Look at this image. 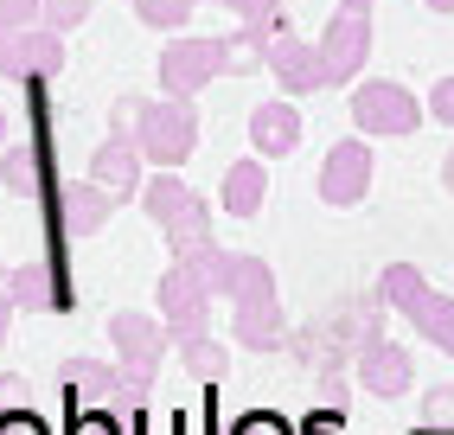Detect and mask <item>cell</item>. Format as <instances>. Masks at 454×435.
Here are the masks:
<instances>
[{
	"label": "cell",
	"instance_id": "cell-2",
	"mask_svg": "<svg viewBox=\"0 0 454 435\" xmlns=\"http://www.w3.org/2000/svg\"><path fill=\"white\" fill-rule=\"evenodd\" d=\"M262 45H269V33H256V26H237L224 39H173L154 58L160 97H186L192 103L218 71H262Z\"/></svg>",
	"mask_w": 454,
	"mask_h": 435
},
{
	"label": "cell",
	"instance_id": "cell-4",
	"mask_svg": "<svg viewBox=\"0 0 454 435\" xmlns=\"http://www.w3.org/2000/svg\"><path fill=\"white\" fill-rule=\"evenodd\" d=\"M205 250H211V243H199V250H173V269L160 275V320H167V333H173V346L205 339L211 301H218L211 269H205Z\"/></svg>",
	"mask_w": 454,
	"mask_h": 435
},
{
	"label": "cell",
	"instance_id": "cell-36",
	"mask_svg": "<svg viewBox=\"0 0 454 435\" xmlns=\"http://www.w3.org/2000/svg\"><path fill=\"white\" fill-rule=\"evenodd\" d=\"M141 435H160V429H154V423H141Z\"/></svg>",
	"mask_w": 454,
	"mask_h": 435
},
{
	"label": "cell",
	"instance_id": "cell-14",
	"mask_svg": "<svg viewBox=\"0 0 454 435\" xmlns=\"http://www.w3.org/2000/svg\"><path fill=\"white\" fill-rule=\"evenodd\" d=\"M262 71H276V83L288 90V97H314V90H326L320 45L294 39V33H282V39H269V45H262Z\"/></svg>",
	"mask_w": 454,
	"mask_h": 435
},
{
	"label": "cell",
	"instance_id": "cell-37",
	"mask_svg": "<svg viewBox=\"0 0 454 435\" xmlns=\"http://www.w3.org/2000/svg\"><path fill=\"white\" fill-rule=\"evenodd\" d=\"M0 275H7V269H0Z\"/></svg>",
	"mask_w": 454,
	"mask_h": 435
},
{
	"label": "cell",
	"instance_id": "cell-28",
	"mask_svg": "<svg viewBox=\"0 0 454 435\" xmlns=\"http://www.w3.org/2000/svg\"><path fill=\"white\" fill-rule=\"evenodd\" d=\"M0 435H51V429H45V416L13 410V403H7V410H0Z\"/></svg>",
	"mask_w": 454,
	"mask_h": 435
},
{
	"label": "cell",
	"instance_id": "cell-31",
	"mask_svg": "<svg viewBox=\"0 0 454 435\" xmlns=\"http://www.w3.org/2000/svg\"><path fill=\"white\" fill-rule=\"evenodd\" d=\"M179 352H186V365L205 371V378H211V371H224V352L211 346V339H192V346H179Z\"/></svg>",
	"mask_w": 454,
	"mask_h": 435
},
{
	"label": "cell",
	"instance_id": "cell-15",
	"mask_svg": "<svg viewBox=\"0 0 454 435\" xmlns=\"http://www.w3.org/2000/svg\"><path fill=\"white\" fill-rule=\"evenodd\" d=\"M410 352L403 346H390L384 333H372L365 346L352 352V378H358V391H372V397H403L410 391Z\"/></svg>",
	"mask_w": 454,
	"mask_h": 435
},
{
	"label": "cell",
	"instance_id": "cell-33",
	"mask_svg": "<svg viewBox=\"0 0 454 435\" xmlns=\"http://www.w3.org/2000/svg\"><path fill=\"white\" fill-rule=\"evenodd\" d=\"M7 282V275H0ZM7 320H13V301H7V289H0V339H7Z\"/></svg>",
	"mask_w": 454,
	"mask_h": 435
},
{
	"label": "cell",
	"instance_id": "cell-10",
	"mask_svg": "<svg viewBox=\"0 0 454 435\" xmlns=\"http://www.w3.org/2000/svg\"><path fill=\"white\" fill-rule=\"evenodd\" d=\"M141 167H147V154H141L135 129H122V115H115L109 135H103V147L90 154V179H97L109 199H129V193H141V186H147Z\"/></svg>",
	"mask_w": 454,
	"mask_h": 435
},
{
	"label": "cell",
	"instance_id": "cell-35",
	"mask_svg": "<svg viewBox=\"0 0 454 435\" xmlns=\"http://www.w3.org/2000/svg\"><path fill=\"white\" fill-rule=\"evenodd\" d=\"M0 147H7V109H0Z\"/></svg>",
	"mask_w": 454,
	"mask_h": 435
},
{
	"label": "cell",
	"instance_id": "cell-19",
	"mask_svg": "<svg viewBox=\"0 0 454 435\" xmlns=\"http://www.w3.org/2000/svg\"><path fill=\"white\" fill-rule=\"evenodd\" d=\"M269 199V167L262 161H231L224 167V218H256Z\"/></svg>",
	"mask_w": 454,
	"mask_h": 435
},
{
	"label": "cell",
	"instance_id": "cell-1",
	"mask_svg": "<svg viewBox=\"0 0 454 435\" xmlns=\"http://www.w3.org/2000/svg\"><path fill=\"white\" fill-rule=\"evenodd\" d=\"M205 269H211V289L231 295L237 307V346L244 352H276L288 327H282V301H276V269L250 250H205Z\"/></svg>",
	"mask_w": 454,
	"mask_h": 435
},
{
	"label": "cell",
	"instance_id": "cell-20",
	"mask_svg": "<svg viewBox=\"0 0 454 435\" xmlns=\"http://www.w3.org/2000/svg\"><path fill=\"white\" fill-rule=\"evenodd\" d=\"M403 320L429 339V346H442L454 359V295H435V289H422L410 307H403Z\"/></svg>",
	"mask_w": 454,
	"mask_h": 435
},
{
	"label": "cell",
	"instance_id": "cell-8",
	"mask_svg": "<svg viewBox=\"0 0 454 435\" xmlns=\"http://www.w3.org/2000/svg\"><path fill=\"white\" fill-rule=\"evenodd\" d=\"M422 115H429V109H422L403 83H390V77L352 90V122H358V135H416Z\"/></svg>",
	"mask_w": 454,
	"mask_h": 435
},
{
	"label": "cell",
	"instance_id": "cell-23",
	"mask_svg": "<svg viewBox=\"0 0 454 435\" xmlns=\"http://www.w3.org/2000/svg\"><path fill=\"white\" fill-rule=\"evenodd\" d=\"M199 0H135V20L141 26H154V33H179V26L192 20Z\"/></svg>",
	"mask_w": 454,
	"mask_h": 435
},
{
	"label": "cell",
	"instance_id": "cell-18",
	"mask_svg": "<svg viewBox=\"0 0 454 435\" xmlns=\"http://www.w3.org/2000/svg\"><path fill=\"white\" fill-rule=\"evenodd\" d=\"M250 141H256V161H269V154H294L301 147V115L294 103H256L250 109Z\"/></svg>",
	"mask_w": 454,
	"mask_h": 435
},
{
	"label": "cell",
	"instance_id": "cell-12",
	"mask_svg": "<svg viewBox=\"0 0 454 435\" xmlns=\"http://www.w3.org/2000/svg\"><path fill=\"white\" fill-rule=\"evenodd\" d=\"M314 186H320V199H326V205H358V199H365V193H372V147H365V135L333 141Z\"/></svg>",
	"mask_w": 454,
	"mask_h": 435
},
{
	"label": "cell",
	"instance_id": "cell-29",
	"mask_svg": "<svg viewBox=\"0 0 454 435\" xmlns=\"http://www.w3.org/2000/svg\"><path fill=\"white\" fill-rule=\"evenodd\" d=\"M71 435H122V416H115V410H83L71 423Z\"/></svg>",
	"mask_w": 454,
	"mask_h": 435
},
{
	"label": "cell",
	"instance_id": "cell-27",
	"mask_svg": "<svg viewBox=\"0 0 454 435\" xmlns=\"http://www.w3.org/2000/svg\"><path fill=\"white\" fill-rule=\"evenodd\" d=\"M231 435H301V429L288 416H276V410H250V416H237Z\"/></svg>",
	"mask_w": 454,
	"mask_h": 435
},
{
	"label": "cell",
	"instance_id": "cell-30",
	"mask_svg": "<svg viewBox=\"0 0 454 435\" xmlns=\"http://www.w3.org/2000/svg\"><path fill=\"white\" fill-rule=\"evenodd\" d=\"M422 109H429V122H448V129H454V77L429 83V103H422Z\"/></svg>",
	"mask_w": 454,
	"mask_h": 435
},
{
	"label": "cell",
	"instance_id": "cell-38",
	"mask_svg": "<svg viewBox=\"0 0 454 435\" xmlns=\"http://www.w3.org/2000/svg\"><path fill=\"white\" fill-rule=\"evenodd\" d=\"M416 435H422V429H416Z\"/></svg>",
	"mask_w": 454,
	"mask_h": 435
},
{
	"label": "cell",
	"instance_id": "cell-16",
	"mask_svg": "<svg viewBox=\"0 0 454 435\" xmlns=\"http://www.w3.org/2000/svg\"><path fill=\"white\" fill-rule=\"evenodd\" d=\"M7 301L26 307V314H58V307H71V289H65V275H58L51 263H20L7 269Z\"/></svg>",
	"mask_w": 454,
	"mask_h": 435
},
{
	"label": "cell",
	"instance_id": "cell-5",
	"mask_svg": "<svg viewBox=\"0 0 454 435\" xmlns=\"http://www.w3.org/2000/svg\"><path fill=\"white\" fill-rule=\"evenodd\" d=\"M141 205H147V218L160 225V237L173 243V250H199V243H211V211H205V199L179 173H154L141 186Z\"/></svg>",
	"mask_w": 454,
	"mask_h": 435
},
{
	"label": "cell",
	"instance_id": "cell-32",
	"mask_svg": "<svg viewBox=\"0 0 454 435\" xmlns=\"http://www.w3.org/2000/svg\"><path fill=\"white\" fill-rule=\"evenodd\" d=\"M340 423H346V410H326V403H320V410L301 423V435H340Z\"/></svg>",
	"mask_w": 454,
	"mask_h": 435
},
{
	"label": "cell",
	"instance_id": "cell-26",
	"mask_svg": "<svg viewBox=\"0 0 454 435\" xmlns=\"http://www.w3.org/2000/svg\"><path fill=\"white\" fill-rule=\"evenodd\" d=\"M90 20V0H45V26L51 33H77Z\"/></svg>",
	"mask_w": 454,
	"mask_h": 435
},
{
	"label": "cell",
	"instance_id": "cell-24",
	"mask_svg": "<svg viewBox=\"0 0 454 435\" xmlns=\"http://www.w3.org/2000/svg\"><path fill=\"white\" fill-rule=\"evenodd\" d=\"M45 26V0H0V33H26Z\"/></svg>",
	"mask_w": 454,
	"mask_h": 435
},
{
	"label": "cell",
	"instance_id": "cell-3",
	"mask_svg": "<svg viewBox=\"0 0 454 435\" xmlns=\"http://www.w3.org/2000/svg\"><path fill=\"white\" fill-rule=\"evenodd\" d=\"M115 115H129V129L147 154V167H186L192 161V147H199V109L186 97H154V103H141V97H122L115 103Z\"/></svg>",
	"mask_w": 454,
	"mask_h": 435
},
{
	"label": "cell",
	"instance_id": "cell-17",
	"mask_svg": "<svg viewBox=\"0 0 454 435\" xmlns=\"http://www.w3.org/2000/svg\"><path fill=\"white\" fill-rule=\"evenodd\" d=\"M109 211H115V199L103 193L97 179H65V186H58V218H65L71 237H97L109 225Z\"/></svg>",
	"mask_w": 454,
	"mask_h": 435
},
{
	"label": "cell",
	"instance_id": "cell-25",
	"mask_svg": "<svg viewBox=\"0 0 454 435\" xmlns=\"http://www.w3.org/2000/svg\"><path fill=\"white\" fill-rule=\"evenodd\" d=\"M422 435H454V391L442 384V391H429V403H422Z\"/></svg>",
	"mask_w": 454,
	"mask_h": 435
},
{
	"label": "cell",
	"instance_id": "cell-21",
	"mask_svg": "<svg viewBox=\"0 0 454 435\" xmlns=\"http://www.w3.org/2000/svg\"><path fill=\"white\" fill-rule=\"evenodd\" d=\"M422 289H429V282H422V269H416V263H390V269L378 275V301H384V307H397V314H403V307H410Z\"/></svg>",
	"mask_w": 454,
	"mask_h": 435
},
{
	"label": "cell",
	"instance_id": "cell-7",
	"mask_svg": "<svg viewBox=\"0 0 454 435\" xmlns=\"http://www.w3.org/2000/svg\"><path fill=\"white\" fill-rule=\"evenodd\" d=\"M372 58V0H346L340 13L326 20V39H320V65H326V90L333 83H352Z\"/></svg>",
	"mask_w": 454,
	"mask_h": 435
},
{
	"label": "cell",
	"instance_id": "cell-34",
	"mask_svg": "<svg viewBox=\"0 0 454 435\" xmlns=\"http://www.w3.org/2000/svg\"><path fill=\"white\" fill-rule=\"evenodd\" d=\"M429 7H435V13H454V0H429Z\"/></svg>",
	"mask_w": 454,
	"mask_h": 435
},
{
	"label": "cell",
	"instance_id": "cell-22",
	"mask_svg": "<svg viewBox=\"0 0 454 435\" xmlns=\"http://www.w3.org/2000/svg\"><path fill=\"white\" fill-rule=\"evenodd\" d=\"M218 7L244 13V26H256V33H269V39L288 33V7H282V0H218Z\"/></svg>",
	"mask_w": 454,
	"mask_h": 435
},
{
	"label": "cell",
	"instance_id": "cell-11",
	"mask_svg": "<svg viewBox=\"0 0 454 435\" xmlns=\"http://www.w3.org/2000/svg\"><path fill=\"white\" fill-rule=\"evenodd\" d=\"M109 346H115V359H122V365L135 371V378H154V365L167 359L173 333H167V320L122 307V314H109Z\"/></svg>",
	"mask_w": 454,
	"mask_h": 435
},
{
	"label": "cell",
	"instance_id": "cell-9",
	"mask_svg": "<svg viewBox=\"0 0 454 435\" xmlns=\"http://www.w3.org/2000/svg\"><path fill=\"white\" fill-rule=\"evenodd\" d=\"M0 186H7L13 199H58V179L51 173V129H33L0 147Z\"/></svg>",
	"mask_w": 454,
	"mask_h": 435
},
{
	"label": "cell",
	"instance_id": "cell-6",
	"mask_svg": "<svg viewBox=\"0 0 454 435\" xmlns=\"http://www.w3.org/2000/svg\"><path fill=\"white\" fill-rule=\"evenodd\" d=\"M65 397H77L83 410H115V416H141L147 410V378H135L129 365H103V359H71L65 365Z\"/></svg>",
	"mask_w": 454,
	"mask_h": 435
},
{
	"label": "cell",
	"instance_id": "cell-13",
	"mask_svg": "<svg viewBox=\"0 0 454 435\" xmlns=\"http://www.w3.org/2000/svg\"><path fill=\"white\" fill-rule=\"evenodd\" d=\"M65 65V33L51 26H26V33H0V77H51Z\"/></svg>",
	"mask_w": 454,
	"mask_h": 435
}]
</instances>
